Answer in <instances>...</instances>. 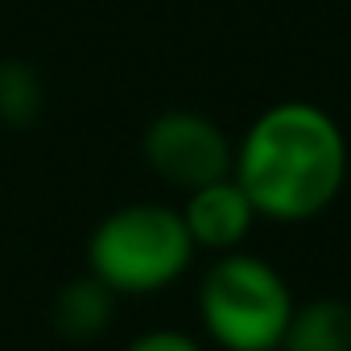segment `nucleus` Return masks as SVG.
I'll use <instances>...</instances> for the list:
<instances>
[{"label": "nucleus", "instance_id": "nucleus-1", "mask_svg": "<svg viewBox=\"0 0 351 351\" xmlns=\"http://www.w3.org/2000/svg\"><path fill=\"white\" fill-rule=\"evenodd\" d=\"M347 136L339 120L310 99L269 104L236 141L232 178L261 219L306 223L335 207L347 182Z\"/></svg>", "mask_w": 351, "mask_h": 351}, {"label": "nucleus", "instance_id": "nucleus-2", "mask_svg": "<svg viewBox=\"0 0 351 351\" xmlns=\"http://www.w3.org/2000/svg\"><path fill=\"white\" fill-rule=\"evenodd\" d=\"M199 248L169 203H124L87 236V273L116 298H145L182 281Z\"/></svg>", "mask_w": 351, "mask_h": 351}, {"label": "nucleus", "instance_id": "nucleus-3", "mask_svg": "<svg viewBox=\"0 0 351 351\" xmlns=\"http://www.w3.org/2000/svg\"><path fill=\"white\" fill-rule=\"evenodd\" d=\"M289 281L256 252H219L199 281V322L203 335L223 351H281L289 314Z\"/></svg>", "mask_w": 351, "mask_h": 351}, {"label": "nucleus", "instance_id": "nucleus-4", "mask_svg": "<svg viewBox=\"0 0 351 351\" xmlns=\"http://www.w3.org/2000/svg\"><path fill=\"white\" fill-rule=\"evenodd\" d=\"M145 165L173 191H199L207 182H219L232 173L236 141L203 112L191 108H169L149 120L141 136Z\"/></svg>", "mask_w": 351, "mask_h": 351}, {"label": "nucleus", "instance_id": "nucleus-5", "mask_svg": "<svg viewBox=\"0 0 351 351\" xmlns=\"http://www.w3.org/2000/svg\"><path fill=\"white\" fill-rule=\"evenodd\" d=\"M178 211H182V223H186L195 248L211 252V256L244 248V240L261 223L252 199L240 191V182L232 178V173L219 178V182L199 186V191H186V203Z\"/></svg>", "mask_w": 351, "mask_h": 351}, {"label": "nucleus", "instance_id": "nucleus-6", "mask_svg": "<svg viewBox=\"0 0 351 351\" xmlns=\"http://www.w3.org/2000/svg\"><path fill=\"white\" fill-rule=\"evenodd\" d=\"M281 351H351V302L347 298L298 302Z\"/></svg>", "mask_w": 351, "mask_h": 351}, {"label": "nucleus", "instance_id": "nucleus-7", "mask_svg": "<svg viewBox=\"0 0 351 351\" xmlns=\"http://www.w3.org/2000/svg\"><path fill=\"white\" fill-rule=\"evenodd\" d=\"M112 310H116V293L91 273H83L79 281L62 285V293L54 298V326L71 343H91L95 335L108 330Z\"/></svg>", "mask_w": 351, "mask_h": 351}, {"label": "nucleus", "instance_id": "nucleus-8", "mask_svg": "<svg viewBox=\"0 0 351 351\" xmlns=\"http://www.w3.org/2000/svg\"><path fill=\"white\" fill-rule=\"evenodd\" d=\"M42 99L46 91L29 62H0V120L13 128H25L38 120Z\"/></svg>", "mask_w": 351, "mask_h": 351}, {"label": "nucleus", "instance_id": "nucleus-9", "mask_svg": "<svg viewBox=\"0 0 351 351\" xmlns=\"http://www.w3.org/2000/svg\"><path fill=\"white\" fill-rule=\"evenodd\" d=\"M124 351H203V343L186 330H169V326H157V330H145L136 335Z\"/></svg>", "mask_w": 351, "mask_h": 351}]
</instances>
